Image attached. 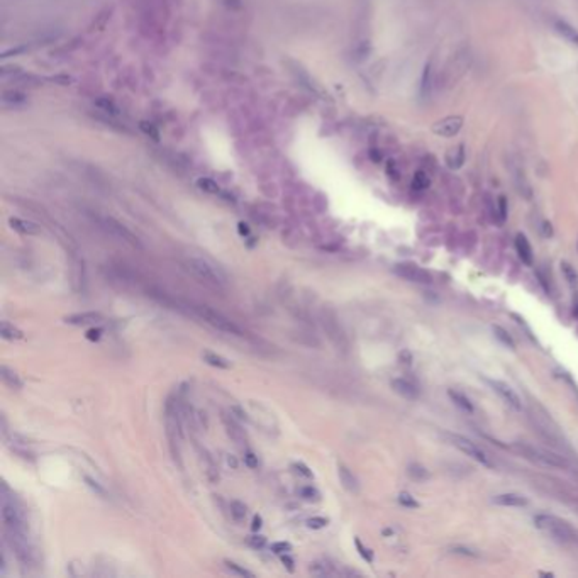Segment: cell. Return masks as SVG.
Returning a JSON list of instances; mask_svg holds the SVG:
<instances>
[{
	"label": "cell",
	"mask_w": 578,
	"mask_h": 578,
	"mask_svg": "<svg viewBox=\"0 0 578 578\" xmlns=\"http://www.w3.org/2000/svg\"><path fill=\"white\" fill-rule=\"evenodd\" d=\"M499 219L504 222L507 219V199L499 197Z\"/></svg>",
	"instance_id": "cell-36"
},
{
	"label": "cell",
	"mask_w": 578,
	"mask_h": 578,
	"mask_svg": "<svg viewBox=\"0 0 578 578\" xmlns=\"http://www.w3.org/2000/svg\"><path fill=\"white\" fill-rule=\"evenodd\" d=\"M393 271L397 273L399 277H402L409 282H415V283H431L433 282V275H431L428 270H424V268L414 265V263H400V265H395Z\"/></svg>",
	"instance_id": "cell-8"
},
{
	"label": "cell",
	"mask_w": 578,
	"mask_h": 578,
	"mask_svg": "<svg viewBox=\"0 0 578 578\" xmlns=\"http://www.w3.org/2000/svg\"><path fill=\"white\" fill-rule=\"evenodd\" d=\"M561 273L573 288L578 287V273H576L575 268L570 265V263H561Z\"/></svg>",
	"instance_id": "cell-25"
},
{
	"label": "cell",
	"mask_w": 578,
	"mask_h": 578,
	"mask_svg": "<svg viewBox=\"0 0 578 578\" xmlns=\"http://www.w3.org/2000/svg\"><path fill=\"white\" fill-rule=\"evenodd\" d=\"M229 509H231V515L234 517V521H237V522L245 521V517H246V514H248V510H246V505L242 504V502H239V500H232L231 504H229Z\"/></svg>",
	"instance_id": "cell-26"
},
{
	"label": "cell",
	"mask_w": 578,
	"mask_h": 578,
	"mask_svg": "<svg viewBox=\"0 0 578 578\" xmlns=\"http://www.w3.org/2000/svg\"><path fill=\"white\" fill-rule=\"evenodd\" d=\"M515 449L524 454L526 458H529L532 461H537V463H541L544 466H556V468H561V466L566 465L565 461H563L561 458H558L556 454H551V453H547V451H542L539 448H532V446H527V444H515Z\"/></svg>",
	"instance_id": "cell-7"
},
{
	"label": "cell",
	"mask_w": 578,
	"mask_h": 578,
	"mask_svg": "<svg viewBox=\"0 0 578 578\" xmlns=\"http://www.w3.org/2000/svg\"><path fill=\"white\" fill-rule=\"evenodd\" d=\"M515 251L522 260V263H526V265H532V261H534V255H532V248H531L529 241H527V237L524 234L515 236Z\"/></svg>",
	"instance_id": "cell-14"
},
{
	"label": "cell",
	"mask_w": 578,
	"mask_h": 578,
	"mask_svg": "<svg viewBox=\"0 0 578 578\" xmlns=\"http://www.w3.org/2000/svg\"><path fill=\"white\" fill-rule=\"evenodd\" d=\"M282 563H283V566H287V570L290 571V573L295 570V568H293V560L287 555V553H285V555H282Z\"/></svg>",
	"instance_id": "cell-42"
},
{
	"label": "cell",
	"mask_w": 578,
	"mask_h": 578,
	"mask_svg": "<svg viewBox=\"0 0 578 578\" xmlns=\"http://www.w3.org/2000/svg\"><path fill=\"white\" fill-rule=\"evenodd\" d=\"M271 551L277 553V555H285V553L292 551V544H290V542H285V541L273 542V544H271Z\"/></svg>",
	"instance_id": "cell-33"
},
{
	"label": "cell",
	"mask_w": 578,
	"mask_h": 578,
	"mask_svg": "<svg viewBox=\"0 0 578 578\" xmlns=\"http://www.w3.org/2000/svg\"><path fill=\"white\" fill-rule=\"evenodd\" d=\"M494 504L502 507H524L527 505V499L521 494H500L494 497Z\"/></svg>",
	"instance_id": "cell-18"
},
{
	"label": "cell",
	"mask_w": 578,
	"mask_h": 578,
	"mask_svg": "<svg viewBox=\"0 0 578 578\" xmlns=\"http://www.w3.org/2000/svg\"><path fill=\"white\" fill-rule=\"evenodd\" d=\"M222 422H224V428H226V433L227 436L234 441L236 444H242L246 441V436H245V431L241 429L239 422L236 420V417L231 414H224L222 415Z\"/></svg>",
	"instance_id": "cell-11"
},
{
	"label": "cell",
	"mask_w": 578,
	"mask_h": 578,
	"mask_svg": "<svg viewBox=\"0 0 578 578\" xmlns=\"http://www.w3.org/2000/svg\"><path fill=\"white\" fill-rule=\"evenodd\" d=\"M85 481H87V485L90 486V489H94L95 492H97V494H100V495H105V490H104L102 486H100V485L97 483V481L90 478V476H85Z\"/></svg>",
	"instance_id": "cell-39"
},
{
	"label": "cell",
	"mask_w": 578,
	"mask_h": 578,
	"mask_svg": "<svg viewBox=\"0 0 578 578\" xmlns=\"http://www.w3.org/2000/svg\"><path fill=\"white\" fill-rule=\"evenodd\" d=\"M100 227H102L107 234L115 237V239L128 242V245L134 246V248H141V242L138 239V236H134L128 227H124L120 222L112 219V217H102V219H100Z\"/></svg>",
	"instance_id": "cell-6"
},
{
	"label": "cell",
	"mask_w": 578,
	"mask_h": 578,
	"mask_svg": "<svg viewBox=\"0 0 578 578\" xmlns=\"http://www.w3.org/2000/svg\"><path fill=\"white\" fill-rule=\"evenodd\" d=\"M431 72H433V68H431V63H428V65H425V68H424V75H422V83H420V94H422V95H425V92H428V88H429V78H431Z\"/></svg>",
	"instance_id": "cell-34"
},
{
	"label": "cell",
	"mask_w": 578,
	"mask_h": 578,
	"mask_svg": "<svg viewBox=\"0 0 578 578\" xmlns=\"http://www.w3.org/2000/svg\"><path fill=\"white\" fill-rule=\"evenodd\" d=\"M338 475H339V480H341L343 486L346 489L348 492H351V494H356L359 490V483H358V478L353 475V471L348 468V466L344 465H339L338 466Z\"/></svg>",
	"instance_id": "cell-16"
},
{
	"label": "cell",
	"mask_w": 578,
	"mask_h": 578,
	"mask_svg": "<svg viewBox=\"0 0 578 578\" xmlns=\"http://www.w3.org/2000/svg\"><path fill=\"white\" fill-rule=\"evenodd\" d=\"M327 519L326 517H311V519L307 521V526L311 527V529H322V527L327 526Z\"/></svg>",
	"instance_id": "cell-35"
},
{
	"label": "cell",
	"mask_w": 578,
	"mask_h": 578,
	"mask_svg": "<svg viewBox=\"0 0 578 578\" xmlns=\"http://www.w3.org/2000/svg\"><path fill=\"white\" fill-rule=\"evenodd\" d=\"M199 454H200L202 465H204V471H205L207 478H209L212 483H217V481H219V470H217V465H216L214 458H212L205 449H199Z\"/></svg>",
	"instance_id": "cell-17"
},
{
	"label": "cell",
	"mask_w": 578,
	"mask_h": 578,
	"mask_svg": "<svg viewBox=\"0 0 578 578\" xmlns=\"http://www.w3.org/2000/svg\"><path fill=\"white\" fill-rule=\"evenodd\" d=\"M11 224L14 229H17L19 232H24V234H36L38 232V227L31 224V222H26V221H19V219H11Z\"/></svg>",
	"instance_id": "cell-27"
},
{
	"label": "cell",
	"mask_w": 578,
	"mask_h": 578,
	"mask_svg": "<svg viewBox=\"0 0 578 578\" xmlns=\"http://www.w3.org/2000/svg\"><path fill=\"white\" fill-rule=\"evenodd\" d=\"M409 473L412 475V476H415V478H425V476H428V471H425L422 466H417V465L410 466Z\"/></svg>",
	"instance_id": "cell-37"
},
{
	"label": "cell",
	"mask_w": 578,
	"mask_h": 578,
	"mask_svg": "<svg viewBox=\"0 0 578 578\" xmlns=\"http://www.w3.org/2000/svg\"><path fill=\"white\" fill-rule=\"evenodd\" d=\"M446 163L449 168H460L465 163V146L460 144L456 149H451L446 156Z\"/></svg>",
	"instance_id": "cell-22"
},
{
	"label": "cell",
	"mask_w": 578,
	"mask_h": 578,
	"mask_svg": "<svg viewBox=\"0 0 578 578\" xmlns=\"http://www.w3.org/2000/svg\"><path fill=\"white\" fill-rule=\"evenodd\" d=\"M576 307H578V306H576ZM575 314H576V316H578V309H575Z\"/></svg>",
	"instance_id": "cell-47"
},
{
	"label": "cell",
	"mask_w": 578,
	"mask_h": 578,
	"mask_svg": "<svg viewBox=\"0 0 578 578\" xmlns=\"http://www.w3.org/2000/svg\"><path fill=\"white\" fill-rule=\"evenodd\" d=\"M319 321H321V326L324 329V332H326V336L329 338V341L336 346V349L346 353L349 348L348 336L346 332H344L341 322H339L336 312L331 311L329 307H324L321 311V316H319Z\"/></svg>",
	"instance_id": "cell-2"
},
{
	"label": "cell",
	"mask_w": 578,
	"mask_h": 578,
	"mask_svg": "<svg viewBox=\"0 0 578 578\" xmlns=\"http://www.w3.org/2000/svg\"><path fill=\"white\" fill-rule=\"evenodd\" d=\"M100 321H102V316L99 312H80L65 317V322L72 324V326H90V324H97Z\"/></svg>",
	"instance_id": "cell-12"
},
{
	"label": "cell",
	"mask_w": 578,
	"mask_h": 578,
	"mask_svg": "<svg viewBox=\"0 0 578 578\" xmlns=\"http://www.w3.org/2000/svg\"><path fill=\"white\" fill-rule=\"evenodd\" d=\"M0 377H2V382L7 385L9 388L12 390H21L22 388V380L19 378V375L11 370L6 364H2V368H0Z\"/></svg>",
	"instance_id": "cell-19"
},
{
	"label": "cell",
	"mask_w": 578,
	"mask_h": 578,
	"mask_svg": "<svg viewBox=\"0 0 578 578\" xmlns=\"http://www.w3.org/2000/svg\"><path fill=\"white\" fill-rule=\"evenodd\" d=\"M448 395L449 399L453 400L454 405H458L461 410H465V412H473V404H471V400L466 397L465 393L458 392V390H448Z\"/></svg>",
	"instance_id": "cell-20"
},
{
	"label": "cell",
	"mask_w": 578,
	"mask_h": 578,
	"mask_svg": "<svg viewBox=\"0 0 578 578\" xmlns=\"http://www.w3.org/2000/svg\"><path fill=\"white\" fill-rule=\"evenodd\" d=\"M192 312L199 319H202L204 322L210 324L217 331L232 334V336H242V329L237 326V324H234L229 317H226L224 314H221L219 311H214V309L209 306L197 303V306H192Z\"/></svg>",
	"instance_id": "cell-1"
},
{
	"label": "cell",
	"mask_w": 578,
	"mask_h": 578,
	"mask_svg": "<svg viewBox=\"0 0 578 578\" xmlns=\"http://www.w3.org/2000/svg\"><path fill=\"white\" fill-rule=\"evenodd\" d=\"M309 570H311L312 573H316V575H332L334 573L332 566L326 561H314V563H311Z\"/></svg>",
	"instance_id": "cell-28"
},
{
	"label": "cell",
	"mask_w": 578,
	"mask_h": 578,
	"mask_svg": "<svg viewBox=\"0 0 578 578\" xmlns=\"http://www.w3.org/2000/svg\"><path fill=\"white\" fill-rule=\"evenodd\" d=\"M534 524L539 527V529L547 532V534L555 536L556 539H560V541H570L573 537V531L570 529V526L555 515L539 514V515L534 517Z\"/></svg>",
	"instance_id": "cell-4"
},
{
	"label": "cell",
	"mask_w": 578,
	"mask_h": 578,
	"mask_svg": "<svg viewBox=\"0 0 578 578\" xmlns=\"http://www.w3.org/2000/svg\"><path fill=\"white\" fill-rule=\"evenodd\" d=\"M202 358H204V361L207 364H210V367L222 368V370L231 368V361H229V359H226L224 356H221V354H216V353H212V351H204V353H202Z\"/></svg>",
	"instance_id": "cell-21"
},
{
	"label": "cell",
	"mask_w": 578,
	"mask_h": 578,
	"mask_svg": "<svg viewBox=\"0 0 578 578\" xmlns=\"http://www.w3.org/2000/svg\"><path fill=\"white\" fill-rule=\"evenodd\" d=\"M224 565H226L227 570H229L231 573H234V575H237V576H250V578L255 576V573L250 571V570H246V568L239 566V565H237V563H234V561L226 560V561H224Z\"/></svg>",
	"instance_id": "cell-29"
},
{
	"label": "cell",
	"mask_w": 578,
	"mask_h": 578,
	"mask_svg": "<svg viewBox=\"0 0 578 578\" xmlns=\"http://www.w3.org/2000/svg\"><path fill=\"white\" fill-rule=\"evenodd\" d=\"M87 338L88 339H95V341H97V339L100 338V331H88L87 332Z\"/></svg>",
	"instance_id": "cell-45"
},
{
	"label": "cell",
	"mask_w": 578,
	"mask_h": 578,
	"mask_svg": "<svg viewBox=\"0 0 578 578\" xmlns=\"http://www.w3.org/2000/svg\"><path fill=\"white\" fill-rule=\"evenodd\" d=\"M354 542H356V547H358V551H359V555H361L364 560H367L368 563L373 560V556H372V553H370L367 547H363V544H361V541L359 539H354Z\"/></svg>",
	"instance_id": "cell-38"
},
{
	"label": "cell",
	"mask_w": 578,
	"mask_h": 578,
	"mask_svg": "<svg viewBox=\"0 0 578 578\" xmlns=\"http://www.w3.org/2000/svg\"><path fill=\"white\" fill-rule=\"evenodd\" d=\"M446 438L449 439V443L456 446L460 451H463L465 454H468L470 458H473L475 461H478L483 466H489V468H494V461L490 460V456L485 453L483 449L480 448V446H476L473 441H470L468 438H465V436H460V434H446Z\"/></svg>",
	"instance_id": "cell-5"
},
{
	"label": "cell",
	"mask_w": 578,
	"mask_h": 578,
	"mask_svg": "<svg viewBox=\"0 0 578 578\" xmlns=\"http://www.w3.org/2000/svg\"><path fill=\"white\" fill-rule=\"evenodd\" d=\"M0 336H2L4 339H9V341H16V339L22 338V332L14 326H11L9 322L4 321L2 324H0Z\"/></svg>",
	"instance_id": "cell-24"
},
{
	"label": "cell",
	"mask_w": 578,
	"mask_h": 578,
	"mask_svg": "<svg viewBox=\"0 0 578 578\" xmlns=\"http://www.w3.org/2000/svg\"><path fill=\"white\" fill-rule=\"evenodd\" d=\"M392 388L395 393H399L400 397L404 399H409V400H414L419 397V390L415 385H412L407 380H402V378H395L392 380Z\"/></svg>",
	"instance_id": "cell-13"
},
{
	"label": "cell",
	"mask_w": 578,
	"mask_h": 578,
	"mask_svg": "<svg viewBox=\"0 0 578 578\" xmlns=\"http://www.w3.org/2000/svg\"><path fill=\"white\" fill-rule=\"evenodd\" d=\"M494 332H495V338H499L500 341L505 344V346H509L510 349H514V348H515L514 339H512V338L509 336V334H507L505 329H502L500 326H494Z\"/></svg>",
	"instance_id": "cell-30"
},
{
	"label": "cell",
	"mask_w": 578,
	"mask_h": 578,
	"mask_svg": "<svg viewBox=\"0 0 578 578\" xmlns=\"http://www.w3.org/2000/svg\"><path fill=\"white\" fill-rule=\"evenodd\" d=\"M300 495H302V499H306V500H314V502H317L319 499H321V495H319V492L314 489V486H303V489L300 490Z\"/></svg>",
	"instance_id": "cell-31"
},
{
	"label": "cell",
	"mask_w": 578,
	"mask_h": 578,
	"mask_svg": "<svg viewBox=\"0 0 578 578\" xmlns=\"http://www.w3.org/2000/svg\"><path fill=\"white\" fill-rule=\"evenodd\" d=\"M399 502L404 507H412V509H414V507H419V502L415 500L410 494H407V492H402V494L399 495Z\"/></svg>",
	"instance_id": "cell-32"
},
{
	"label": "cell",
	"mask_w": 578,
	"mask_h": 578,
	"mask_svg": "<svg viewBox=\"0 0 578 578\" xmlns=\"http://www.w3.org/2000/svg\"><path fill=\"white\" fill-rule=\"evenodd\" d=\"M485 382L490 385L492 387V390H494V392H497L500 395L502 399L505 400L507 404L509 405H512V407H514L515 410H521L522 409V402H521V397L519 395H517L514 390H512V387H509V385L507 383H504V382H500V380H492V378H485Z\"/></svg>",
	"instance_id": "cell-10"
},
{
	"label": "cell",
	"mask_w": 578,
	"mask_h": 578,
	"mask_svg": "<svg viewBox=\"0 0 578 578\" xmlns=\"http://www.w3.org/2000/svg\"><path fill=\"white\" fill-rule=\"evenodd\" d=\"M553 26H555L556 33L560 34V36H563V38L566 39V41H570L571 44L578 46V31L571 26L570 22L563 21V19H555Z\"/></svg>",
	"instance_id": "cell-15"
},
{
	"label": "cell",
	"mask_w": 578,
	"mask_h": 578,
	"mask_svg": "<svg viewBox=\"0 0 578 578\" xmlns=\"http://www.w3.org/2000/svg\"><path fill=\"white\" fill-rule=\"evenodd\" d=\"M463 128V117L461 115H448V117L438 120L433 126L434 134L443 136V138H453Z\"/></svg>",
	"instance_id": "cell-9"
},
{
	"label": "cell",
	"mask_w": 578,
	"mask_h": 578,
	"mask_svg": "<svg viewBox=\"0 0 578 578\" xmlns=\"http://www.w3.org/2000/svg\"><path fill=\"white\" fill-rule=\"evenodd\" d=\"M185 266H187V270L192 271L197 278H200V280L204 283H207L209 287H221L226 283V278L221 273L219 268H216L214 265L207 263L205 260H200V258H189V260H185Z\"/></svg>",
	"instance_id": "cell-3"
},
{
	"label": "cell",
	"mask_w": 578,
	"mask_h": 578,
	"mask_svg": "<svg viewBox=\"0 0 578 578\" xmlns=\"http://www.w3.org/2000/svg\"><path fill=\"white\" fill-rule=\"evenodd\" d=\"M429 185H431L429 175L425 173V171H422V170L415 171V175H414V178H412V189L415 192H424V190L429 189Z\"/></svg>",
	"instance_id": "cell-23"
},
{
	"label": "cell",
	"mask_w": 578,
	"mask_h": 578,
	"mask_svg": "<svg viewBox=\"0 0 578 578\" xmlns=\"http://www.w3.org/2000/svg\"><path fill=\"white\" fill-rule=\"evenodd\" d=\"M227 463H229V465H232V468H236V466H237V463H236V460H234V458H232V456H229V458H227Z\"/></svg>",
	"instance_id": "cell-46"
},
{
	"label": "cell",
	"mask_w": 578,
	"mask_h": 578,
	"mask_svg": "<svg viewBox=\"0 0 578 578\" xmlns=\"http://www.w3.org/2000/svg\"><path fill=\"white\" fill-rule=\"evenodd\" d=\"M248 542H250L253 547H261L263 544H265V537L263 536H251L250 539H248Z\"/></svg>",
	"instance_id": "cell-41"
},
{
	"label": "cell",
	"mask_w": 578,
	"mask_h": 578,
	"mask_svg": "<svg viewBox=\"0 0 578 578\" xmlns=\"http://www.w3.org/2000/svg\"><path fill=\"white\" fill-rule=\"evenodd\" d=\"M245 463L250 466V468H258V458L253 453L245 454Z\"/></svg>",
	"instance_id": "cell-40"
},
{
	"label": "cell",
	"mask_w": 578,
	"mask_h": 578,
	"mask_svg": "<svg viewBox=\"0 0 578 578\" xmlns=\"http://www.w3.org/2000/svg\"><path fill=\"white\" fill-rule=\"evenodd\" d=\"M295 468H297L298 473H302L303 476H307V478H312V471H309V468H307L306 465L298 463V465H295Z\"/></svg>",
	"instance_id": "cell-43"
},
{
	"label": "cell",
	"mask_w": 578,
	"mask_h": 578,
	"mask_svg": "<svg viewBox=\"0 0 578 578\" xmlns=\"http://www.w3.org/2000/svg\"><path fill=\"white\" fill-rule=\"evenodd\" d=\"M261 527V517L260 515H255L253 517V524H251V529L253 531H258Z\"/></svg>",
	"instance_id": "cell-44"
}]
</instances>
